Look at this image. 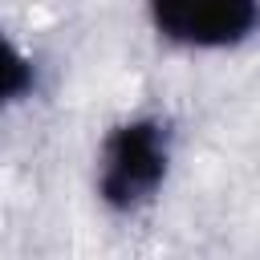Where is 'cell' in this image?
<instances>
[{
    "label": "cell",
    "mask_w": 260,
    "mask_h": 260,
    "mask_svg": "<svg viewBox=\"0 0 260 260\" xmlns=\"http://www.w3.org/2000/svg\"><path fill=\"white\" fill-rule=\"evenodd\" d=\"M162 41L183 49H232L260 28V0H146Z\"/></svg>",
    "instance_id": "obj_2"
},
{
    "label": "cell",
    "mask_w": 260,
    "mask_h": 260,
    "mask_svg": "<svg viewBox=\"0 0 260 260\" xmlns=\"http://www.w3.org/2000/svg\"><path fill=\"white\" fill-rule=\"evenodd\" d=\"M171 167V126L162 118H126L118 122L98 154V199L110 211H138L154 199Z\"/></svg>",
    "instance_id": "obj_1"
},
{
    "label": "cell",
    "mask_w": 260,
    "mask_h": 260,
    "mask_svg": "<svg viewBox=\"0 0 260 260\" xmlns=\"http://www.w3.org/2000/svg\"><path fill=\"white\" fill-rule=\"evenodd\" d=\"M32 89V61L0 32V106L24 98Z\"/></svg>",
    "instance_id": "obj_3"
}]
</instances>
